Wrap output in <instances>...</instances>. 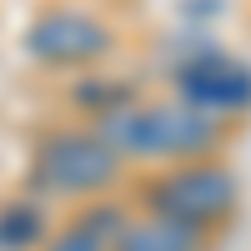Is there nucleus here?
<instances>
[{
  "label": "nucleus",
  "mask_w": 251,
  "mask_h": 251,
  "mask_svg": "<svg viewBox=\"0 0 251 251\" xmlns=\"http://www.w3.org/2000/svg\"><path fill=\"white\" fill-rule=\"evenodd\" d=\"M151 201H156V216L186 221L201 231L236 206V176L226 166H186V171H171L156 186Z\"/></svg>",
  "instance_id": "7ed1b4c3"
},
{
  "label": "nucleus",
  "mask_w": 251,
  "mask_h": 251,
  "mask_svg": "<svg viewBox=\"0 0 251 251\" xmlns=\"http://www.w3.org/2000/svg\"><path fill=\"white\" fill-rule=\"evenodd\" d=\"M50 251H111V246H106V241H96L91 231H80V226H71L66 236H55V241H50Z\"/></svg>",
  "instance_id": "6e6552de"
},
{
  "label": "nucleus",
  "mask_w": 251,
  "mask_h": 251,
  "mask_svg": "<svg viewBox=\"0 0 251 251\" xmlns=\"http://www.w3.org/2000/svg\"><path fill=\"white\" fill-rule=\"evenodd\" d=\"M96 136L116 156H191L216 146V116L191 106H116L100 111Z\"/></svg>",
  "instance_id": "f257e3e1"
},
{
  "label": "nucleus",
  "mask_w": 251,
  "mask_h": 251,
  "mask_svg": "<svg viewBox=\"0 0 251 251\" xmlns=\"http://www.w3.org/2000/svg\"><path fill=\"white\" fill-rule=\"evenodd\" d=\"M181 96L201 116L241 111V106H251V71L226 60V55H201L181 71Z\"/></svg>",
  "instance_id": "20e7f679"
},
{
  "label": "nucleus",
  "mask_w": 251,
  "mask_h": 251,
  "mask_svg": "<svg viewBox=\"0 0 251 251\" xmlns=\"http://www.w3.org/2000/svg\"><path fill=\"white\" fill-rule=\"evenodd\" d=\"M121 156L111 151L100 136H80V131H60L35 151V181L50 186V191H66V196H86L96 186H106L116 176Z\"/></svg>",
  "instance_id": "f03ea898"
},
{
  "label": "nucleus",
  "mask_w": 251,
  "mask_h": 251,
  "mask_svg": "<svg viewBox=\"0 0 251 251\" xmlns=\"http://www.w3.org/2000/svg\"><path fill=\"white\" fill-rule=\"evenodd\" d=\"M111 251H201V231L171 216H146V221H126Z\"/></svg>",
  "instance_id": "423d86ee"
},
{
  "label": "nucleus",
  "mask_w": 251,
  "mask_h": 251,
  "mask_svg": "<svg viewBox=\"0 0 251 251\" xmlns=\"http://www.w3.org/2000/svg\"><path fill=\"white\" fill-rule=\"evenodd\" d=\"M40 236H46V211L35 201H15L0 211V251H20Z\"/></svg>",
  "instance_id": "0eeeda50"
},
{
  "label": "nucleus",
  "mask_w": 251,
  "mask_h": 251,
  "mask_svg": "<svg viewBox=\"0 0 251 251\" xmlns=\"http://www.w3.org/2000/svg\"><path fill=\"white\" fill-rule=\"evenodd\" d=\"M30 50L40 60H50V66H80V60L106 50V30H100L91 15H80V10H50V15L35 20Z\"/></svg>",
  "instance_id": "39448f33"
}]
</instances>
